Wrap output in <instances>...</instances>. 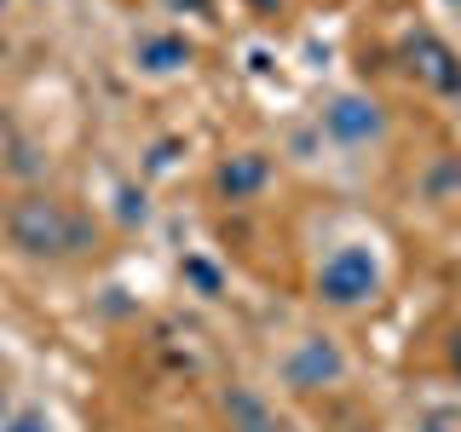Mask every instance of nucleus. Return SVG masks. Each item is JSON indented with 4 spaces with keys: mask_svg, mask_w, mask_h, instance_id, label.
Masks as SVG:
<instances>
[{
    "mask_svg": "<svg viewBox=\"0 0 461 432\" xmlns=\"http://www.w3.org/2000/svg\"><path fill=\"white\" fill-rule=\"evenodd\" d=\"M0 230H6L12 254L23 259H47V266H64V259H81L98 248V220L93 213H81L76 202L52 196V191H23L12 196L6 220H0Z\"/></svg>",
    "mask_w": 461,
    "mask_h": 432,
    "instance_id": "1",
    "label": "nucleus"
},
{
    "mask_svg": "<svg viewBox=\"0 0 461 432\" xmlns=\"http://www.w3.org/2000/svg\"><path fill=\"white\" fill-rule=\"evenodd\" d=\"M381 294H386V259L364 237L335 242V248L312 266V300L323 311H340V317L346 311H369Z\"/></svg>",
    "mask_w": 461,
    "mask_h": 432,
    "instance_id": "2",
    "label": "nucleus"
},
{
    "mask_svg": "<svg viewBox=\"0 0 461 432\" xmlns=\"http://www.w3.org/2000/svg\"><path fill=\"white\" fill-rule=\"evenodd\" d=\"M277 381L288 398H323L352 381V352L329 335V328H300L277 352Z\"/></svg>",
    "mask_w": 461,
    "mask_h": 432,
    "instance_id": "3",
    "label": "nucleus"
},
{
    "mask_svg": "<svg viewBox=\"0 0 461 432\" xmlns=\"http://www.w3.org/2000/svg\"><path fill=\"white\" fill-rule=\"evenodd\" d=\"M386 127H393V115L369 86H335L317 104V133L335 150H375V144H386Z\"/></svg>",
    "mask_w": 461,
    "mask_h": 432,
    "instance_id": "4",
    "label": "nucleus"
},
{
    "mask_svg": "<svg viewBox=\"0 0 461 432\" xmlns=\"http://www.w3.org/2000/svg\"><path fill=\"white\" fill-rule=\"evenodd\" d=\"M403 69H410V81L427 86L432 98H461V52L438 29L415 23L410 35H403Z\"/></svg>",
    "mask_w": 461,
    "mask_h": 432,
    "instance_id": "5",
    "label": "nucleus"
},
{
    "mask_svg": "<svg viewBox=\"0 0 461 432\" xmlns=\"http://www.w3.org/2000/svg\"><path fill=\"white\" fill-rule=\"evenodd\" d=\"M277 184V162H271V150H254V144H242V150H225L220 162H213L208 173V191L230 202V208H249V202H259Z\"/></svg>",
    "mask_w": 461,
    "mask_h": 432,
    "instance_id": "6",
    "label": "nucleus"
},
{
    "mask_svg": "<svg viewBox=\"0 0 461 432\" xmlns=\"http://www.w3.org/2000/svg\"><path fill=\"white\" fill-rule=\"evenodd\" d=\"M127 58H133V76H144V81H179L185 69L196 64V47L185 40V29L150 23V29H139V35H133Z\"/></svg>",
    "mask_w": 461,
    "mask_h": 432,
    "instance_id": "7",
    "label": "nucleus"
},
{
    "mask_svg": "<svg viewBox=\"0 0 461 432\" xmlns=\"http://www.w3.org/2000/svg\"><path fill=\"white\" fill-rule=\"evenodd\" d=\"M220 410H225V427L230 432H283L277 421V410H271V398L259 392V386H230V392L220 398Z\"/></svg>",
    "mask_w": 461,
    "mask_h": 432,
    "instance_id": "8",
    "label": "nucleus"
},
{
    "mask_svg": "<svg viewBox=\"0 0 461 432\" xmlns=\"http://www.w3.org/2000/svg\"><path fill=\"white\" fill-rule=\"evenodd\" d=\"M179 277L191 283L202 300H220V294H225V271L213 266L208 254H185V259H179Z\"/></svg>",
    "mask_w": 461,
    "mask_h": 432,
    "instance_id": "9",
    "label": "nucleus"
},
{
    "mask_svg": "<svg viewBox=\"0 0 461 432\" xmlns=\"http://www.w3.org/2000/svg\"><path fill=\"white\" fill-rule=\"evenodd\" d=\"M415 432H461V398L427 403V410L415 415Z\"/></svg>",
    "mask_w": 461,
    "mask_h": 432,
    "instance_id": "10",
    "label": "nucleus"
},
{
    "mask_svg": "<svg viewBox=\"0 0 461 432\" xmlns=\"http://www.w3.org/2000/svg\"><path fill=\"white\" fill-rule=\"evenodd\" d=\"M0 432H52V415L41 410V403H18V410H12V421L0 427Z\"/></svg>",
    "mask_w": 461,
    "mask_h": 432,
    "instance_id": "11",
    "label": "nucleus"
},
{
    "mask_svg": "<svg viewBox=\"0 0 461 432\" xmlns=\"http://www.w3.org/2000/svg\"><path fill=\"white\" fill-rule=\"evenodd\" d=\"M156 6H162L167 18H202V23H213V0H156Z\"/></svg>",
    "mask_w": 461,
    "mask_h": 432,
    "instance_id": "12",
    "label": "nucleus"
},
{
    "mask_svg": "<svg viewBox=\"0 0 461 432\" xmlns=\"http://www.w3.org/2000/svg\"><path fill=\"white\" fill-rule=\"evenodd\" d=\"M242 12H254V18H283L288 12V0H237Z\"/></svg>",
    "mask_w": 461,
    "mask_h": 432,
    "instance_id": "13",
    "label": "nucleus"
},
{
    "mask_svg": "<svg viewBox=\"0 0 461 432\" xmlns=\"http://www.w3.org/2000/svg\"><path fill=\"white\" fill-rule=\"evenodd\" d=\"M444 364H450V374H461V323L450 328V340H444Z\"/></svg>",
    "mask_w": 461,
    "mask_h": 432,
    "instance_id": "14",
    "label": "nucleus"
},
{
    "mask_svg": "<svg viewBox=\"0 0 461 432\" xmlns=\"http://www.w3.org/2000/svg\"><path fill=\"white\" fill-rule=\"evenodd\" d=\"M12 410H18V398H12V381H6V374H0V427L12 421Z\"/></svg>",
    "mask_w": 461,
    "mask_h": 432,
    "instance_id": "15",
    "label": "nucleus"
},
{
    "mask_svg": "<svg viewBox=\"0 0 461 432\" xmlns=\"http://www.w3.org/2000/svg\"><path fill=\"white\" fill-rule=\"evenodd\" d=\"M6 12H12V0H0V23H6Z\"/></svg>",
    "mask_w": 461,
    "mask_h": 432,
    "instance_id": "16",
    "label": "nucleus"
},
{
    "mask_svg": "<svg viewBox=\"0 0 461 432\" xmlns=\"http://www.w3.org/2000/svg\"><path fill=\"white\" fill-rule=\"evenodd\" d=\"M444 6H456V12H461V0H444Z\"/></svg>",
    "mask_w": 461,
    "mask_h": 432,
    "instance_id": "17",
    "label": "nucleus"
}]
</instances>
